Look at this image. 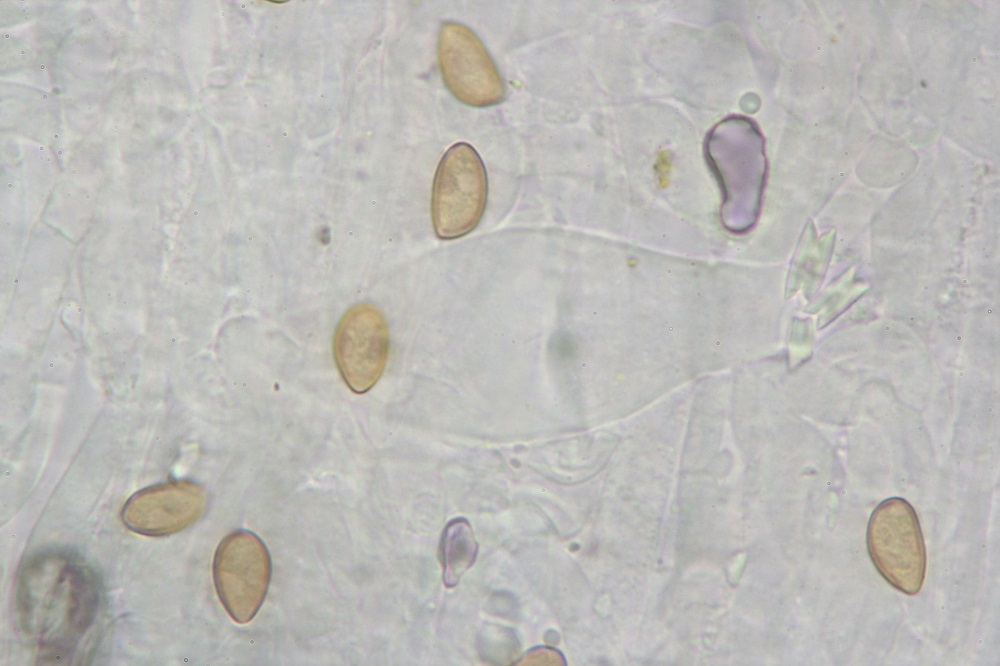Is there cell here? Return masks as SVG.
Returning a JSON list of instances; mask_svg holds the SVG:
<instances>
[{
    "instance_id": "4",
    "label": "cell",
    "mask_w": 1000,
    "mask_h": 666,
    "mask_svg": "<svg viewBox=\"0 0 1000 666\" xmlns=\"http://www.w3.org/2000/svg\"><path fill=\"white\" fill-rule=\"evenodd\" d=\"M866 539L880 575L904 594H917L925 578L926 550L914 508L899 497L882 501L870 516Z\"/></svg>"
},
{
    "instance_id": "6",
    "label": "cell",
    "mask_w": 1000,
    "mask_h": 666,
    "mask_svg": "<svg viewBox=\"0 0 1000 666\" xmlns=\"http://www.w3.org/2000/svg\"><path fill=\"white\" fill-rule=\"evenodd\" d=\"M437 57L446 87L462 103L481 108L505 98V85L492 57L467 26L455 21L441 25Z\"/></svg>"
},
{
    "instance_id": "3",
    "label": "cell",
    "mask_w": 1000,
    "mask_h": 666,
    "mask_svg": "<svg viewBox=\"0 0 1000 666\" xmlns=\"http://www.w3.org/2000/svg\"><path fill=\"white\" fill-rule=\"evenodd\" d=\"M488 198L484 163L468 143L452 145L436 169L431 198L435 234L453 240L472 232L480 223Z\"/></svg>"
},
{
    "instance_id": "5",
    "label": "cell",
    "mask_w": 1000,
    "mask_h": 666,
    "mask_svg": "<svg viewBox=\"0 0 1000 666\" xmlns=\"http://www.w3.org/2000/svg\"><path fill=\"white\" fill-rule=\"evenodd\" d=\"M271 560L266 545L253 532L240 529L226 535L213 560L218 597L238 623L251 621L268 591Z\"/></svg>"
},
{
    "instance_id": "8",
    "label": "cell",
    "mask_w": 1000,
    "mask_h": 666,
    "mask_svg": "<svg viewBox=\"0 0 1000 666\" xmlns=\"http://www.w3.org/2000/svg\"><path fill=\"white\" fill-rule=\"evenodd\" d=\"M207 505V493L198 483L171 480L134 493L121 518L131 531L150 537L178 533L195 523Z\"/></svg>"
},
{
    "instance_id": "2",
    "label": "cell",
    "mask_w": 1000,
    "mask_h": 666,
    "mask_svg": "<svg viewBox=\"0 0 1000 666\" xmlns=\"http://www.w3.org/2000/svg\"><path fill=\"white\" fill-rule=\"evenodd\" d=\"M707 156L724 192L723 220L742 230L754 222L765 176L763 139L742 116L723 120L710 132Z\"/></svg>"
},
{
    "instance_id": "7",
    "label": "cell",
    "mask_w": 1000,
    "mask_h": 666,
    "mask_svg": "<svg viewBox=\"0 0 1000 666\" xmlns=\"http://www.w3.org/2000/svg\"><path fill=\"white\" fill-rule=\"evenodd\" d=\"M389 331L381 311L361 302L341 317L333 337L337 368L355 393L369 391L380 379L388 359Z\"/></svg>"
},
{
    "instance_id": "9",
    "label": "cell",
    "mask_w": 1000,
    "mask_h": 666,
    "mask_svg": "<svg viewBox=\"0 0 1000 666\" xmlns=\"http://www.w3.org/2000/svg\"><path fill=\"white\" fill-rule=\"evenodd\" d=\"M477 552L478 544L468 521L457 518L449 522L440 542L443 583L447 588H453L459 583L474 564Z\"/></svg>"
},
{
    "instance_id": "1",
    "label": "cell",
    "mask_w": 1000,
    "mask_h": 666,
    "mask_svg": "<svg viewBox=\"0 0 1000 666\" xmlns=\"http://www.w3.org/2000/svg\"><path fill=\"white\" fill-rule=\"evenodd\" d=\"M102 607L100 577L74 551L44 549L19 567L17 621L23 638L43 661H74L97 626Z\"/></svg>"
}]
</instances>
